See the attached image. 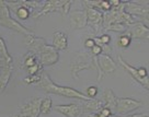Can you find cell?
Returning <instances> with one entry per match:
<instances>
[{
	"label": "cell",
	"mask_w": 149,
	"mask_h": 117,
	"mask_svg": "<svg viewBox=\"0 0 149 117\" xmlns=\"http://www.w3.org/2000/svg\"><path fill=\"white\" fill-rule=\"evenodd\" d=\"M0 25L9 28V30H11V31H13L15 33L22 34L24 36H26V35H33L34 34L33 31H31L30 28L24 26L23 24H21L19 21H17L15 19H12V18H8V19L0 21Z\"/></svg>",
	"instance_id": "14"
},
{
	"label": "cell",
	"mask_w": 149,
	"mask_h": 117,
	"mask_svg": "<svg viewBox=\"0 0 149 117\" xmlns=\"http://www.w3.org/2000/svg\"><path fill=\"white\" fill-rule=\"evenodd\" d=\"M117 61H118V64L125 69L128 73L130 75V77L134 79V81H136L138 84H140L143 88H144L146 91H148L149 90V81H148V78H146V79H143V78H140L138 73H137V68L135 67H133L132 65H130L127 61H125L123 59V57L121 55H118L117 56Z\"/></svg>",
	"instance_id": "10"
},
{
	"label": "cell",
	"mask_w": 149,
	"mask_h": 117,
	"mask_svg": "<svg viewBox=\"0 0 149 117\" xmlns=\"http://www.w3.org/2000/svg\"><path fill=\"white\" fill-rule=\"evenodd\" d=\"M143 106V102L139 100H135L132 98H117L116 100V107L115 113L116 115L123 116V115H128L130 113L135 112Z\"/></svg>",
	"instance_id": "3"
},
{
	"label": "cell",
	"mask_w": 149,
	"mask_h": 117,
	"mask_svg": "<svg viewBox=\"0 0 149 117\" xmlns=\"http://www.w3.org/2000/svg\"><path fill=\"white\" fill-rule=\"evenodd\" d=\"M98 93H99V89L98 87H95V85H90V87L87 88V91H86V95L89 98H95Z\"/></svg>",
	"instance_id": "29"
},
{
	"label": "cell",
	"mask_w": 149,
	"mask_h": 117,
	"mask_svg": "<svg viewBox=\"0 0 149 117\" xmlns=\"http://www.w3.org/2000/svg\"><path fill=\"white\" fill-rule=\"evenodd\" d=\"M41 98H33L31 100H29L25 104H23L19 114L21 117H40V105H41Z\"/></svg>",
	"instance_id": "8"
},
{
	"label": "cell",
	"mask_w": 149,
	"mask_h": 117,
	"mask_svg": "<svg viewBox=\"0 0 149 117\" xmlns=\"http://www.w3.org/2000/svg\"><path fill=\"white\" fill-rule=\"evenodd\" d=\"M8 18H11V12H10L6 1L0 0V21L8 19Z\"/></svg>",
	"instance_id": "25"
},
{
	"label": "cell",
	"mask_w": 149,
	"mask_h": 117,
	"mask_svg": "<svg viewBox=\"0 0 149 117\" xmlns=\"http://www.w3.org/2000/svg\"><path fill=\"white\" fill-rule=\"evenodd\" d=\"M55 109L66 117H80L82 108L79 103H70L67 105H56Z\"/></svg>",
	"instance_id": "15"
},
{
	"label": "cell",
	"mask_w": 149,
	"mask_h": 117,
	"mask_svg": "<svg viewBox=\"0 0 149 117\" xmlns=\"http://www.w3.org/2000/svg\"><path fill=\"white\" fill-rule=\"evenodd\" d=\"M98 78L97 81L100 82L103 79V75H109V73H113L115 72L117 69L116 61L112 58L110 55H105V54H101L98 56Z\"/></svg>",
	"instance_id": "5"
},
{
	"label": "cell",
	"mask_w": 149,
	"mask_h": 117,
	"mask_svg": "<svg viewBox=\"0 0 149 117\" xmlns=\"http://www.w3.org/2000/svg\"><path fill=\"white\" fill-rule=\"evenodd\" d=\"M132 43V36L127 31L124 33H122L120 35V37L117 38V45L121 48H127Z\"/></svg>",
	"instance_id": "23"
},
{
	"label": "cell",
	"mask_w": 149,
	"mask_h": 117,
	"mask_svg": "<svg viewBox=\"0 0 149 117\" xmlns=\"http://www.w3.org/2000/svg\"><path fill=\"white\" fill-rule=\"evenodd\" d=\"M59 59V53L52 45L46 44L37 55V60L42 66H53Z\"/></svg>",
	"instance_id": "7"
},
{
	"label": "cell",
	"mask_w": 149,
	"mask_h": 117,
	"mask_svg": "<svg viewBox=\"0 0 149 117\" xmlns=\"http://www.w3.org/2000/svg\"><path fill=\"white\" fill-rule=\"evenodd\" d=\"M66 2H67V0H48V1H45L41 10L33 13L32 15L36 19L38 17L46 15V14L53 13V12H61L63 14V9H64V6Z\"/></svg>",
	"instance_id": "9"
},
{
	"label": "cell",
	"mask_w": 149,
	"mask_h": 117,
	"mask_svg": "<svg viewBox=\"0 0 149 117\" xmlns=\"http://www.w3.org/2000/svg\"><path fill=\"white\" fill-rule=\"evenodd\" d=\"M0 57L3 58L8 64H12V57L10 55L9 51L7 48L5 39L0 36Z\"/></svg>",
	"instance_id": "22"
},
{
	"label": "cell",
	"mask_w": 149,
	"mask_h": 117,
	"mask_svg": "<svg viewBox=\"0 0 149 117\" xmlns=\"http://www.w3.org/2000/svg\"><path fill=\"white\" fill-rule=\"evenodd\" d=\"M24 44L28 47L29 52L37 56L38 53L41 52V49L46 45L47 43L45 38L37 37V36H35V34H33V35L24 36Z\"/></svg>",
	"instance_id": "13"
},
{
	"label": "cell",
	"mask_w": 149,
	"mask_h": 117,
	"mask_svg": "<svg viewBox=\"0 0 149 117\" xmlns=\"http://www.w3.org/2000/svg\"><path fill=\"white\" fill-rule=\"evenodd\" d=\"M52 46L56 51H66L68 48V36L61 31H55L53 34V44Z\"/></svg>",
	"instance_id": "18"
},
{
	"label": "cell",
	"mask_w": 149,
	"mask_h": 117,
	"mask_svg": "<svg viewBox=\"0 0 149 117\" xmlns=\"http://www.w3.org/2000/svg\"><path fill=\"white\" fill-rule=\"evenodd\" d=\"M9 65H11V64H8L3 58L0 57V69H3V68H6L7 66H9Z\"/></svg>",
	"instance_id": "36"
},
{
	"label": "cell",
	"mask_w": 149,
	"mask_h": 117,
	"mask_svg": "<svg viewBox=\"0 0 149 117\" xmlns=\"http://www.w3.org/2000/svg\"><path fill=\"white\" fill-rule=\"evenodd\" d=\"M26 71H28L29 75H41L43 72V66L37 61L36 64L34 66H32V67H30V68H28L26 69Z\"/></svg>",
	"instance_id": "27"
},
{
	"label": "cell",
	"mask_w": 149,
	"mask_h": 117,
	"mask_svg": "<svg viewBox=\"0 0 149 117\" xmlns=\"http://www.w3.org/2000/svg\"><path fill=\"white\" fill-rule=\"evenodd\" d=\"M137 73H138V75H139L140 78H143V79L148 78V70H147V68H145V67L137 68Z\"/></svg>",
	"instance_id": "31"
},
{
	"label": "cell",
	"mask_w": 149,
	"mask_h": 117,
	"mask_svg": "<svg viewBox=\"0 0 149 117\" xmlns=\"http://www.w3.org/2000/svg\"><path fill=\"white\" fill-rule=\"evenodd\" d=\"M144 117H149V116H148V115H146V114H145V115H144Z\"/></svg>",
	"instance_id": "40"
},
{
	"label": "cell",
	"mask_w": 149,
	"mask_h": 117,
	"mask_svg": "<svg viewBox=\"0 0 149 117\" xmlns=\"http://www.w3.org/2000/svg\"><path fill=\"white\" fill-rule=\"evenodd\" d=\"M36 88L48 94H56V95L64 96V98H76V100H79V101L90 100L84 93L71 88V87H63V85L56 84L55 82H53L51 77L47 73H45L44 71L42 72L41 81L36 84Z\"/></svg>",
	"instance_id": "1"
},
{
	"label": "cell",
	"mask_w": 149,
	"mask_h": 117,
	"mask_svg": "<svg viewBox=\"0 0 149 117\" xmlns=\"http://www.w3.org/2000/svg\"><path fill=\"white\" fill-rule=\"evenodd\" d=\"M116 95L113 92V90L110 89V88H105L103 90V94H102V103L104 107L109 108L112 112V114L115 113V107H116Z\"/></svg>",
	"instance_id": "16"
},
{
	"label": "cell",
	"mask_w": 149,
	"mask_h": 117,
	"mask_svg": "<svg viewBox=\"0 0 149 117\" xmlns=\"http://www.w3.org/2000/svg\"><path fill=\"white\" fill-rule=\"evenodd\" d=\"M124 11L132 15L133 18L139 17L140 19L146 20L148 22V1L138 2V1H124Z\"/></svg>",
	"instance_id": "4"
},
{
	"label": "cell",
	"mask_w": 149,
	"mask_h": 117,
	"mask_svg": "<svg viewBox=\"0 0 149 117\" xmlns=\"http://www.w3.org/2000/svg\"><path fill=\"white\" fill-rule=\"evenodd\" d=\"M12 69H13V67L11 64L3 69H1V71H0V93H2L5 91L8 83H9L11 75H12Z\"/></svg>",
	"instance_id": "19"
},
{
	"label": "cell",
	"mask_w": 149,
	"mask_h": 117,
	"mask_svg": "<svg viewBox=\"0 0 149 117\" xmlns=\"http://www.w3.org/2000/svg\"><path fill=\"white\" fill-rule=\"evenodd\" d=\"M41 75H28L26 78H24V82L28 83V84H37L40 81H41Z\"/></svg>",
	"instance_id": "28"
},
{
	"label": "cell",
	"mask_w": 149,
	"mask_h": 117,
	"mask_svg": "<svg viewBox=\"0 0 149 117\" xmlns=\"http://www.w3.org/2000/svg\"><path fill=\"white\" fill-rule=\"evenodd\" d=\"M130 28H127V32L130 34L132 38L136 39H148L149 28L148 25L145 24L143 21H136L134 24L130 25Z\"/></svg>",
	"instance_id": "12"
},
{
	"label": "cell",
	"mask_w": 149,
	"mask_h": 117,
	"mask_svg": "<svg viewBox=\"0 0 149 117\" xmlns=\"http://www.w3.org/2000/svg\"><path fill=\"white\" fill-rule=\"evenodd\" d=\"M128 28H130V26L124 25V24H111V25H109L104 31H113V32H117V33H120V34H122V33L126 32Z\"/></svg>",
	"instance_id": "26"
},
{
	"label": "cell",
	"mask_w": 149,
	"mask_h": 117,
	"mask_svg": "<svg viewBox=\"0 0 149 117\" xmlns=\"http://www.w3.org/2000/svg\"><path fill=\"white\" fill-rule=\"evenodd\" d=\"M81 103V108H82V113H89V114H95L98 113L103 106V103L101 100H97V98H90V100H86V101H80Z\"/></svg>",
	"instance_id": "17"
},
{
	"label": "cell",
	"mask_w": 149,
	"mask_h": 117,
	"mask_svg": "<svg viewBox=\"0 0 149 117\" xmlns=\"http://www.w3.org/2000/svg\"><path fill=\"white\" fill-rule=\"evenodd\" d=\"M52 107H53V100L49 96L42 98L41 105H40V114L42 115H47L48 113H51Z\"/></svg>",
	"instance_id": "21"
},
{
	"label": "cell",
	"mask_w": 149,
	"mask_h": 117,
	"mask_svg": "<svg viewBox=\"0 0 149 117\" xmlns=\"http://www.w3.org/2000/svg\"><path fill=\"white\" fill-rule=\"evenodd\" d=\"M14 13H15V15L18 17L19 19L24 21V20H28L30 18V15L32 14V12L25 7L23 0H20V7L14 11Z\"/></svg>",
	"instance_id": "20"
},
{
	"label": "cell",
	"mask_w": 149,
	"mask_h": 117,
	"mask_svg": "<svg viewBox=\"0 0 149 117\" xmlns=\"http://www.w3.org/2000/svg\"><path fill=\"white\" fill-rule=\"evenodd\" d=\"M37 61L38 60H37L36 55H34V54L29 52L23 58V67L25 68V69H28V68H30V67H32V66L35 65Z\"/></svg>",
	"instance_id": "24"
},
{
	"label": "cell",
	"mask_w": 149,
	"mask_h": 117,
	"mask_svg": "<svg viewBox=\"0 0 149 117\" xmlns=\"http://www.w3.org/2000/svg\"><path fill=\"white\" fill-rule=\"evenodd\" d=\"M84 10L87 12V19H88L87 26L91 28V31L95 35H98L99 32L102 30L103 12L95 8H91V7H84Z\"/></svg>",
	"instance_id": "6"
},
{
	"label": "cell",
	"mask_w": 149,
	"mask_h": 117,
	"mask_svg": "<svg viewBox=\"0 0 149 117\" xmlns=\"http://www.w3.org/2000/svg\"><path fill=\"white\" fill-rule=\"evenodd\" d=\"M98 113L100 114V115H102L103 117H109L112 114L111 111H110L109 108H107V107H102L101 109H100V111H99Z\"/></svg>",
	"instance_id": "34"
},
{
	"label": "cell",
	"mask_w": 149,
	"mask_h": 117,
	"mask_svg": "<svg viewBox=\"0 0 149 117\" xmlns=\"http://www.w3.org/2000/svg\"><path fill=\"white\" fill-rule=\"evenodd\" d=\"M109 117H123V116H120V115H116V114H111Z\"/></svg>",
	"instance_id": "38"
},
{
	"label": "cell",
	"mask_w": 149,
	"mask_h": 117,
	"mask_svg": "<svg viewBox=\"0 0 149 117\" xmlns=\"http://www.w3.org/2000/svg\"><path fill=\"white\" fill-rule=\"evenodd\" d=\"M99 37V41L101 43V45H110V42H111V36L109 35V34H102L101 36H98Z\"/></svg>",
	"instance_id": "30"
},
{
	"label": "cell",
	"mask_w": 149,
	"mask_h": 117,
	"mask_svg": "<svg viewBox=\"0 0 149 117\" xmlns=\"http://www.w3.org/2000/svg\"><path fill=\"white\" fill-rule=\"evenodd\" d=\"M90 55L91 56H99V55H101L102 54V49H101V47L98 46V45H94V46L90 49Z\"/></svg>",
	"instance_id": "32"
},
{
	"label": "cell",
	"mask_w": 149,
	"mask_h": 117,
	"mask_svg": "<svg viewBox=\"0 0 149 117\" xmlns=\"http://www.w3.org/2000/svg\"><path fill=\"white\" fill-rule=\"evenodd\" d=\"M13 117H21L20 115H15V116H13Z\"/></svg>",
	"instance_id": "39"
},
{
	"label": "cell",
	"mask_w": 149,
	"mask_h": 117,
	"mask_svg": "<svg viewBox=\"0 0 149 117\" xmlns=\"http://www.w3.org/2000/svg\"><path fill=\"white\" fill-rule=\"evenodd\" d=\"M94 68L92 57L89 52H77L70 60V71L72 79L77 80L82 70Z\"/></svg>",
	"instance_id": "2"
},
{
	"label": "cell",
	"mask_w": 149,
	"mask_h": 117,
	"mask_svg": "<svg viewBox=\"0 0 149 117\" xmlns=\"http://www.w3.org/2000/svg\"><path fill=\"white\" fill-rule=\"evenodd\" d=\"M72 5V1H68L67 0V2L65 3V6H64V9H63V17H65L66 14H68L70 12V6Z\"/></svg>",
	"instance_id": "33"
},
{
	"label": "cell",
	"mask_w": 149,
	"mask_h": 117,
	"mask_svg": "<svg viewBox=\"0 0 149 117\" xmlns=\"http://www.w3.org/2000/svg\"><path fill=\"white\" fill-rule=\"evenodd\" d=\"M70 28L74 30H80L87 26L88 19H87V12L84 9L74 10L70 11L69 13Z\"/></svg>",
	"instance_id": "11"
},
{
	"label": "cell",
	"mask_w": 149,
	"mask_h": 117,
	"mask_svg": "<svg viewBox=\"0 0 149 117\" xmlns=\"http://www.w3.org/2000/svg\"><path fill=\"white\" fill-rule=\"evenodd\" d=\"M94 45H95V44H94L93 38H87V39L84 41V46H86V48H88V49H91Z\"/></svg>",
	"instance_id": "35"
},
{
	"label": "cell",
	"mask_w": 149,
	"mask_h": 117,
	"mask_svg": "<svg viewBox=\"0 0 149 117\" xmlns=\"http://www.w3.org/2000/svg\"><path fill=\"white\" fill-rule=\"evenodd\" d=\"M145 114H132V115H127V117H144Z\"/></svg>",
	"instance_id": "37"
}]
</instances>
